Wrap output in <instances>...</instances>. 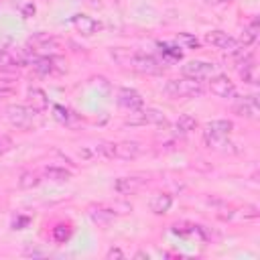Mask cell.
<instances>
[{"label":"cell","instance_id":"obj_28","mask_svg":"<svg viewBox=\"0 0 260 260\" xmlns=\"http://www.w3.org/2000/svg\"><path fill=\"white\" fill-rule=\"evenodd\" d=\"M108 209L114 213V215H124V213H130L132 211V205L128 201H114L112 205H108Z\"/></svg>","mask_w":260,"mask_h":260},{"label":"cell","instance_id":"obj_21","mask_svg":"<svg viewBox=\"0 0 260 260\" xmlns=\"http://www.w3.org/2000/svg\"><path fill=\"white\" fill-rule=\"evenodd\" d=\"M195 128H197V120L193 116H189V114L179 116V120L175 122V134H179V136H187Z\"/></svg>","mask_w":260,"mask_h":260},{"label":"cell","instance_id":"obj_33","mask_svg":"<svg viewBox=\"0 0 260 260\" xmlns=\"http://www.w3.org/2000/svg\"><path fill=\"white\" fill-rule=\"evenodd\" d=\"M244 217H258V209H256L254 205H248V207L244 209Z\"/></svg>","mask_w":260,"mask_h":260},{"label":"cell","instance_id":"obj_9","mask_svg":"<svg viewBox=\"0 0 260 260\" xmlns=\"http://www.w3.org/2000/svg\"><path fill=\"white\" fill-rule=\"evenodd\" d=\"M215 71V65L213 63H207V61H187L183 67H181V73L185 77H191V79H205V77H211Z\"/></svg>","mask_w":260,"mask_h":260},{"label":"cell","instance_id":"obj_12","mask_svg":"<svg viewBox=\"0 0 260 260\" xmlns=\"http://www.w3.org/2000/svg\"><path fill=\"white\" fill-rule=\"evenodd\" d=\"M209 89L217 98H234L236 95V85L228 75H213L209 81Z\"/></svg>","mask_w":260,"mask_h":260},{"label":"cell","instance_id":"obj_8","mask_svg":"<svg viewBox=\"0 0 260 260\" xmlns=\"http://www.w3.org/2000/svg\"><path fill=\"white\" fill-rule=\"evenodd\" d=\"M28 45L32 47L30 51L41 53V55H47V53H51V51L59 49L61 41H59V39H55V37H53V35H49V32H37V35H32V37L28 39Z\"/></svg>","mask_w":260,"mask_h":260},{"label":"cell","instance_id":"obj_36","mask_svg":"<svg viewBox=\"0 0 260 260\" xmlns=\"http://www.w3.org/2000/svg\"><path fill=\"white\" fill-rule=\"evenodd\" d=\"M136 258H148V254H144V252H138V254H136Z\"/></svg>","mask_w":260,"mask_h":260},{"label":"cell","instance_id":"obj_11","mask_svg":"<svg viewBox=\"0 0 260 260\" xmlns=\"http://www.w3.org/2000/svg\"><path fill=\"white\" fill-rule=\"evenodd\" d=\"M238 57H240V61H238L236 69H238L240 77L246 83H256V61H254V55L252 53H246L244 55V51H240Z\"/></svg>","mask_w":260,"mask_h":260},{"label":"cell","instance_id":"obj_13","mask_svg":"<svg viewBox=\"0 0 260 260\" xmlns=\"http://www.w3.org/2000/svg\"><path fill=\"white\" fill-rule=\"evenodd\" d=\"M146 183H148V179H144V177H120V179H116L114 189L120 195H132V193H138Z\"/></svg>","mask_w":260,"mask_h":260},{"label":"cell","instance_id":"obj_29","mask_svg":"<svg viewBox=\"0 0 260 260\" xmlns=\"http://www.w3.org/2000/svg\"><path fill=\"white\" fill-rule=\"evenodd\" d=\"M177 43H183L187 49H197L199 47V41L189 32H179L177 35Z\"/></svg>","mask_w":260,"mask_h":260},{"label":"cell","instance_id":"obj_17","mask_svg":"<svg viewBox=\"0 0 260 260\" xmlns=\"http://www.w3.org/2000/svg\"><path fill=\"white\" fill-rule=\"evenodd\" d=\"M28 108H32L35 112H45L47 108H49V98H47V93L43 91V89H39V87H30L28 89Z\"/></svg>","mask_w":260,"mask_h":260},{"label":"cell","instance_id":"obj_2","mask_svg":"<svg viewBox=\"0 0 260 260\" xmlns=\"http://www.w3.org/2000/svg\"><path fill=\"white\" fill-rule=\"evenodd\" d=\"M234 124L232 120H211L205 124L203 130V138L207 142L209 148H219V146H232L228 142V136L232 134Z\"/></svg>","mask_w":260,"mask_h":260},{"label":"cell","instance_id":"obj_7","mask_svg":"<svg viewBox=\"0 0 260 260\" xmlns=\"http://www.w3.org/2000/svg\"><path fill=\"white\" fill-rule=\"evenodd\" d=\"M116 102H118L120 108H124L128 112H140L144 108L142 95L136 89H132V87H120L118 95H116Z\"/></svg>","mask_w":260,"mask_h":260},{"label":"cell","instance_id":"obj_10","mask_svg":"<svg viewBox=\"0 0 260 260\" xmlns=\"http://www.w3.org/2000/svg\"><path fill=\"white\" fill-rule=\"evenodd\" d=\"M140 118H130L128 124H154V126H160V128H167L169 126V118L160 112V110H154V108H142L140 112Z\"/></svg>","mask_w":260,"mask_h":260},{"label":"cell","instance_id":"obj_30","mask_svg":"<svg viewBox=\"0 0 260 260\" xmlns=\"http://www.w3.org/2000/svg\"><path fill=\"white\" fill-rule=\"evenodd\" d=\"M28 223H30V217H26V215H16V217L12 219V230H24Z\"/></svg>","mask_w":260,"mask_h":260},{"label":"cell","instance_id":"obj_3","mask_svg":"<svg viewBox=\"0 0 260 260\" xmlns=\"http://www.w3.org/2000/svg\"><path fill=\"white\" fill-rule=\"evenodd\" d=\"M165 93L171 98H197L203 93V83L201 79H191V77H181V79H171L165 85Z\"/></svg>","mask_w":260,"mask_h":260},{"label":"cell","instance_id":"obj_25","mask_svg":"<svg viewBox=\"0 0 260 260\" xmlns=\"http://www.w3.org/2000/svg\"><path fill=\"white\" fill-rule=\"evenodd\" d=\"M71 238V228L67 223H57L53 228V240L59 242V244H65L67 240Z\"/></svg>","mask_w":260,"mask_h":260},{"label":"cell","instance_id":"obj_19","mask_svg":"<svg viewBox=\"0 0 260 260\" xmlns=\"http://www.w3.org/2000/svg\"><path fill=\"white\" fill-rule=\"evenodd\" d=\"M43 177L53 181V183H67L71 179V171H67L63 167H45L43 169Z\"/></svg>","mask_w":260,"mask_h":260},{"label":"cell","instance_id":"obj_23","mask_svg":"<svg viewBox=\"0 0 260 260\" xmlns=\"http://www.w3.org/2000/svg\"><path fill=\"white\" fill-rule=\"evenodd\" d=\"M41 183V177H39V173H35V171H24L22 175H20V179H18V187L20 189H32V187H37Z\"/></svg>","mask_w":260,"mask_h":260},{"label":"cell","instance_id":"obj_37","mask_svg":"<svg viewBox=\"0 0 260 260\" xmlns=\"http://www.w3.org/2000/svg\"><path fill=\"white\" fill-rule=\"evenodd\" d=\"M89 2H91L93 6H100V0H89Z\"/></svg>","mask_w":260,"mask_h":260},{"label":"cell","instance_id":"obj_22","mask_svg":"<svg viewBox=\"0 0 260 260\" xmlns=\"http://www.w3.org/2000/svg\"><path fill=\"white\" fill-rule=\"evenodd\" d=\"M22 65H24L22 59H18V57H14L6 51H0V71H16Z\"/></svg>","mask_w":260,"mask_h":260},{"label":"cell","instance_id":"obj_27","mask_svg":"<svg viewBox=\"0 0 260 260\" xmlns=\"http://www.w3.org/2000/svg\"><path fill=\"white\" fill-rule=\"evenodd\" d=\"M171 232L177 234V236L189 238V236H193V223H189V221H177V223L171 225Z\"/></svg>","mask_w":260,"mask_h":260},{"label":"cell","instance_id":"obj_24","mask_svg":"<svg viewBox=\"0 0 260 260\" xmlns=\"http://www.w3.org/2000/svg\"><path fill=\"white\" fill-rule=\"evenodd\" d=\"M156 45H158L160 53H162L167 59H171V61H179V59L183 57V53L179 51L181 47H177V45H171V43H162V41H158Z\"/></svg>","mask_w":260,"mask_h":260},{"label":"cell","instance_id":"obj_16","mask_svg":"<svg viewBox=\"0 0 260 260\" xmlns=\"http://www.w3.org/2000/svg\"><path fill=\"white\" fill-rule=\"evenodd\" d=\"M87 213H89V219H91L95 225H102V228L110 225L112 219H114V213L108 209V205H91V207L87 209Z\"/></svg>","mask_w":260,"mask_h":260},{"label":"cell","instance_id":"obj_4","mask_svg":"<svg viewBox=\"0 0 260 260\" xmlns=\"http://www.w3.org/2000/svg\"><path fill=\"white\" fill-rule=\"evenodd\" d=\"M39 112H35L32 108L28 106H20V104H12L6 108V118L12 126L16 128H22V130H28L32 124H35V118H37Z\"/></svg>","mask_w":260,"mask_h":260},{"label":"cell","instance_id":"obj_20","mask_svg":"<svg viewBox=\"0 0 260 260\" xmlns=\"http://www.w3.org/2000/svg\"><path fill=\"white\" fill-rule=\"evenodd\" d=\"M256 39H258V18H254L248 26H244V30H242V35H240V47H250V45H254L256 43Z\"/></svg>","mask_w":260,"mask_h":260},{"label":"cell","instance_id":"obj_1","mask_svg":"<svg viewBox=\"0 0 260 260\" xmlns=\"http://www.w3.org/2000/svg\"><path fill=\"white\" fill-rule=\"evenodd\" d=\"M110 57L122 69H128V71H136V73H144V75H158L165 71V67L158 59H154L152 55H146L142 51H130V49L118 47V49L110 51Z\"/></svg>","mask_w":260,"mask_h":260},{"label":"cell","instance_id":"obj_31","mask_svg":"<svg viewBox=\"0 0 260 260\" xmlns=\"http://www.w3.org/2000/svg\"><path fill=\"white\" fill-rule=\"evenodd\" d=\"M14 144H12V140L6 136V134H0V154H4V152H8L10 148H12Z\"/></svg>","mask_w":260,"mask_h":260},{"label":"cell","instance_id":"obj_5","mask_svg":"<svg viewBox=\"0 0 260 260\" xmlns=\"http://www.w3.org/2000/svg\"><path fill=\"white\" fill-rule=\"evenodd\" d=\"M205 41H207L209 45L221 49V51L232 53V55H238L240 51H244V47H240V43H238L234 37H230L228 32H223V30H209V32L205 35Z\"/></svg>","mask_w":260,"mask_h":260},{"label":"cell","instance_id":"obj_32","mask_svg":"<svg viewBox=\"0 0 260 260\" xmlns=\"http://www.w3.org/2000/svg\"><path fill=\"white\" fill-rule=\"evenodd\" d=\"M35 10H37V8H35V4H32V2L24 4V6L20 8V12H22V18H30V16L35 14Z\"/></svg>","mask_w":260,"mask_h":260},{"label":"cell","instance_id":"obj_26","mask_svg":"<svg viewBox=\"0 0 260 260\" xmlns=\"http://www.w3.org/2000/svg\"><path fill=\"white\" fill-rule=\"evenodd\" d=\"M53 118H55L59 124H69V122H71V118H73V114H71L67 108H63V106L55 104V106H53Z\"/></svg>","mask_w":260,"mask_h":260},{"label":"cell","instance_id":"obj_34","mask_svg":"<svg viewBox=\"0 0 260 260\" xmlns=\"http://www.w3.org/2000/svg\"><path fill=\"white\" fill-rule=\"evenodd\" d=\"M106 256H108V258H124V252H122L120 248H112V250H108Z\"/></svg>","mask_w":260,"mask_h":260},{"label":"cell","instance_id":"obj_6","mask_svg":"<svg viewBox=\"0 0 260 260\" xmlns=\"http://www.w3.org/2000/svg\"><path fill=\"white\" fill-rule=\"evenodd\" d=\"M234 112L238 116L256 120L260 116V106H258V95L256 93H248V95H238L234 102Z\"/></svg>","mask_w":260,"mask_h":260},{"label":"cell","instance_id":"obj_38","mask_svg":"<svg viewBox=\"0 0 260 260\" xmlns=\"http://www.w3.org/2000/svg\"><path fill=\"white\" fill-rule=\"evenodd\" d=\"M213 2H219L221 4V2H230V0H213Z\"/></svg>","mask_w":260,"mask_h":260},{"label":"cell","instance_id":"obj_35","mask_svg":"<svg viewBox=\"0 0 260 260\" xmlns=\"http://www.w3.org/2000/svg\"><path fill=\"white\" fill-rule=\"evenodd\" d=\"M8 95H14V89H12V87L0 89V100H4V98H8Z\"/></svg>","mask_w":260,"mask_h":260},{"label":"cell","instance_id":"obj_15","mask_svg":"<svg viewBox=\"0 0 260 260\" xmlns=\"http://www.w3.org/2000/svg\"><path fill=\"white\" fill-rule=\"evenodd\" d=\"M71 24L75 26L77 32H81V35H85V37H89V35H93L95 30H100V22L93 20L91 16H87V14H73V16H71Z\"/></svg>","mask_w":260,"mask_h":260},{"label":"cell","instance_id":"obj_14","mask_svg":"<svg viewBox=\"0 0 260 260\" xmlns=\"http://www.w3.org/2000/svg\"><path fill=\"white\" fill-rule=\"evenodd\" d=\"M142 152V146L134 140H126V142H118L114 144V158H122V160H132Z\"/></svg>","mask_w":260,"mask_h":260},{"label":"cell","instance_id":"obj_18","mask_svg":"<svg viewBox=\"0 0 260 260\" xmlns=\"http://www.w3.org/2000/svg\"><path fill=\"white\" fill-rule=\"evenodd\" d=\"M171 205H173V197L169 193H158V195H154L150 199V211L156 213V215L167 213L171 209Z\"/></svg>","mask_w":260,"mask_h":260}]
</instances>
